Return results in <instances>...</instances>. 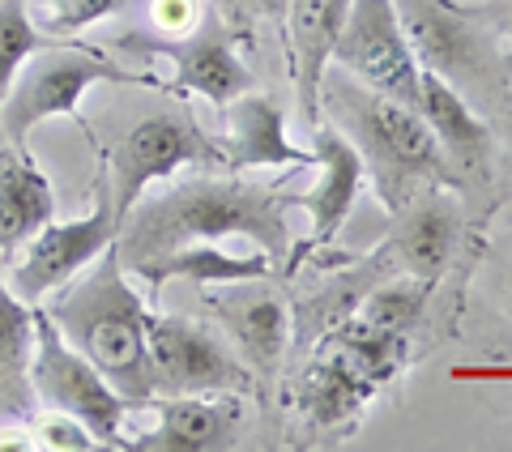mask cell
<instances>
[{
    "instance_id": "obj_1",
    "label": "cell",
    "mask_w": 512,
    "mask_h": 452,
    "mask_svg": "<svg viewBox=\"0 0 512 452\" xmlns=\"http://www.w3.org/2000/svg\"><path fill=\"white\" fill-rule=\"evenodd\" d=\"M291 197L269 184H248L239 175H188L154 197H141L120 222L116 252L128 278L171 248L184 244H222V239H248L274 265L291 273V226H286Z\"/></svg>"
},
{
    "instance_id": "obj_2",
    "label": "cell",
    "mask_w": 512,
    "mask_h": 452,
    "mask_svg": "<svg viewBox=\"0 0 512 452\" xmlns=\"http://www.w3.org/2000/svg\"><path fill=\"white\" fill-rule=\"evenodd\" d=\"M325 116L359 150L367 180H372L376 197L389 214H397L410 197H419L427 188H466L461 175L448 167L444 150L436 145L419 111L363 86L359 77H350L338 64H329L325 77H320V120Z\"/></svg>"
},
{
    "instance_id": "obj_3",
    "label": "cell",
    "mask_w": 512,
    "mask_h": 452,
    "mask_svg": "<svg viewBox=\"0 0 512 452\" xmlns=\"http://www.w3.org/2000/svg\"><path fill=\"white\" fill-rule=\"evenodd\" d=\"M47 316L60 325V333L86 354L107 376L128 410H146L154 401V376H150V308L133 290L120 265V252L111 244L90 269H82L73 282L56 290Z\"/></svg>"
},
{
    "instance_id": "obj_4",
    "label": "cell",
    "mask_w": 512,
    "mask_h": 452,
    "mask_svg": "<svg viewBox=\"0 0 512 452\" xmlns=\"http://www.w3.org/2000/svg\"><path fill=\"white\" fill-rule=\"evenodd\" d=\"M419 69L444 77L474 111H500L512 103V52L500 5L466 0H393Z\"/></svg>"
},
{
    "instance_id": "obj_5",
    "label": "cell",
    "mask_w": 512,
    "mask_h": 452,
    "mask_svg": "<svg viewBox=\"0 0 512 452\" xmlns=\"http://www.w3.org/2000/svg\"><path fill=\"white\" fill-rule=\"evenodd\" d=\"M94 86L163 90V77L128 69L116 56H107L103 47H86L73 39L47 43L22 64L18 77H13L5 103H0V137H5L13 150L30 154V133L52 116H69L82 133H90L86 120L77 116V103H82Z\"/></svg>"
},
{
    "instance_id": "obj_6",
    "label": "cell",
    "mask_w": 512,
    "mask_h": 452,
    "mask_svg": "<svg viewBox=\"0 0 512 452\" xmlns=\"http://www.w3.org/2000/svg\"><path fill=\"white\" fill-rule=\"evenodd\" d=\"M30 389L35 401H43L47 410L77 418L99 448L120 452L128 448V401L111 389L107 376L94 367L69 337L60 333V325L47 308H35V354H30Z\"/></svg>"
},
{
    "instance_id": "obj_7",
    "label": "cell",
    "mask_w": 512,
    "mask_h": 452,
    "mask_svg": "<svg viewBox=\"0 0 512 452\" xmlns=\"http://www.w3.org/2000/svg\"><path fill=\"white\" fill-rule=\"evenodd\" d=\"M103 163H107L116 222H124V214L146 197L154 184H167L171 175L184 167L222 163V150L188 107H167V111H154V116H141L111 145V154H103Z\"/></svg>"
},
{
    "instance_id": "obj_8",
    "label": "cell",
    "mask_w": 512,
    "mask_h": 452,
    "mask_svg": "<svg viewBox=\"0 0 512 452\" xmlns=\"http://www.w3.org/2000/svg\"><path fill=\"white\" fill-rule=\"evenodd\" d=\"M120 222L116 205H111V184H107V163L99 150V171H94V201L90 214L73 222H43L35 235L22 244L18 261H5L9 290L26 303H39L43 295H56L64 282H73L82 269H90L99 256L116 244Z\"/></svg>"
},
{
    "instance_id": "obj_9",
    "label": "cell",
    "mask_w": 512,
    "mask_h": 452,
    "mask_svg": "<svg viewBox=\"0 0 512 452\" xmlns=\"http://www.w3.org/2000/svg\"><path fill=\"white\" fill-rule=\"evenodd\" d=\"M146 342H150L154 397H218V393L248 397L256 393V376L248 371V363L210 325L150 312Z\"/></svg>"
},
{
    "instance_id": "obj_10",
    "label": "cell",
    "mask_w": 512,
    "mask_h": 452,
    "mask_svg": "<svg viewBox=\"0 0 512 452\" xmlns=\"http://www.w3.org/2000/svg\"><path fill=\"white\" fill-rule=\"evenodd\" d=\"M133 47H141L146 56H167L175 64V73L163 82V94H171V99H192L197 94L214 111H222L239 94L256 90V73L248 69L235 26L227 22L222 9H201V18L188 35L154 39V43L133 39Z\"/></svg>"
},
{
    "instance_id": "obj_11",
    "label": "cell",
    "mask_w": 512,
    "mask_h": 452,
    "mask_svg": "<svg viewBox=\"0 0 512 452\" xmlns=\"http://www.w3.org/2000/svg\"><path fill=\"white\" fill-rule=\"evenodd\" d=\"M333 64L397 103L414 107L419 99L423 69L414 60V47L393 0H350V13L338 30V43H333Z\"/></svg>"
},
{
    "instance_id": "obj_12",
    "label": "cell",
    "mask_w": 512,
    "mask_h": 452,
    "mask_svg": "<svg viewBox=\"0 0 512 452\" xmlns=\"http://www.w3.org/2000/svg\"><path fill=\"white\" fill-rule=\"evenodd\" d=\"M222 329L231 333L235 354L256 376V389H274L286 367V350L295 342V308L269 278L222 282V295H210Z\"/></svg>"
},
{
    "instance_id": "obj_13",
    "label": "cell",
    "mask_w": 512,
    "mask_h": 452,
    "mask_svg": "<svg viewBox=\"0 0 512 452\" xmlns=\"http://www.w3.org/2000/svg\"><path fill=\"white\" fill-rule=\"evenodd\" d=\"M308 137H312L308 150H312V158H316L312 167H320V180H316L312 192H303V197H291V209L299 205V209H308V218H312L308 239H303V244L291 252V273H295V265H299L308 252H320V248H329L333 239H338V231L346 226L350 209H355L359 192H363V180H367L359 150H355V145H350L333 124L320 120Z\"/></svg>"
},
{
    "instance_id": "obj_14",
    "label": "cell",
    "mask_w": 512,
    "mask_h": 452,
    "mask_svg": "<svg viewBox=\"0 0 512 452\" xmlns=\"http://www.w3.org/2000/svg\"><path fill=\"white\" fill-rule=\"evenodd\" d=\"M222 116V133H218V150L222 163L244 171V167H312L316 158L312 150L291 141L286 133V107L278 94H265L261 86L239 94L227 107L218 111Z\"/></svg>"
},
{
    "instance_id": "obj_15",
    "label": "cell",
    "mask_w": 512,
    "mask_h": 452,
    "mask_svg": "<svg viewBox=\"0 0 512 452\" xmlns=\"http://www.w3.org/2000/svg\"><path fill=\"white\" fill-rule=\"evenodd\" d=\"M350 13V0H286V69L303 133L320 124V77L333 64V43Z\"/></svg>"
},
{
    "instance_id": "obj_16",
    "label": "cell",
    "mask_w": 512,
    "mask_h": 452,
    "mask_svg": "<svg viewBox=\"0 0 512 452\" xmlns=\"http://www.w3.org/2000/svg\"><path fill=\"white\" fill-rule=\"evenodd\" d=\"M158 423L128 448L137 452H227L239 444V401L231 393L210 397H154Z\"/></svg>"
},
{
    "instance_id": "obj_17",
    "label": "cell",
    "mask_w": 512,
    "mask_h": 452,
    "mask_svg": "<svg viewBox=\"0 0 512 452\" xmlns=\"http://www.w3.org/2000/svg\"><path fill=\"white\" fill-rule=\"evenodd\" d=\"M414 111L423 116V124L431 128V137L444 150L448 167L466 180H483L491 171L495 158V133L491 124L478 116V111L461 99V94L436 73H419V99H414Z\"/></svg>"
},
{
    "instance_id": "obj_18",
    "label": "cell",
    "mask_w": 512,
    "mask_h": 452,
    "mask_svg": "<svg viewBox=\"0 0 512 452\" xmlns=\"http://www.w3.org/2000/svg\"><path fill=\"white\" fill-rule=\"evenodd\" d=\"M457 235H461V205L453 201V188H427L393 214V235L384 252H393L414 278L436 282L448 269V261H453Z\"/></svg>"
},
{
    "instance_id": "obj_19",
    "label": "cell",
    "mask_w": 512,
    "mask_h": 452,
    "mask_svg": "<svg viewBox=\"0 0 512 452\" xmlns=\"http://www.w3.org/2000/svg\"><path fill=\"white\" fill-rule=\"evenodd\" d=\"M380 389H372L359 371H350L342 359H333L329 350H320L308 359L299 376V410L312 423V431H346L355 427L367 401H372Z\"/></svg>"
},
{
    "instance_id": "obj_20",
    "label": "cell",
    "mask_w": 512,
    "mask_h": 452,
    "mask_svg": "<svg viewBox=\"0 0 512 452\" xmlns=\"http://www.w3.org/2000/svg\"><path fill=\"white\" fill-rule=\"evenodd\" d=\"M56 218V188L35 158L0 145V252H18L43 222Z\"/></svg>"
},
{
    "instance_id": "obj_21",
    "label": "cell",
    "mask_w": 512,
    "mask_h": 452,
    "mask_svg": "<svg viewBox=\"0 0 512 452\" xmlns=\"http://www.w3.org/2000/svg\"><path fill=\"white\" fill-rule=\"evenodd\" d=\"M30 354H35V303L9 290L5 252H0V418H9V423L26 418L35 406Z\"/></svg>"
},
{
    "instance_id": "obj_22",
    "label": "cell",
    "mask_w": 512,
    "mask_h": 452,
    "mask_svg": "<svg viewBox=\"0 0 512 452\" xmlns=\"http://www.w3.org/2000/svg\"><path fill=\"white\" fill-rule=\"evenodd\" d=\"M274 256H265L256 248L252 256H231L222 252V244H184V248H171L167 256H158L154 265H146L137 273L141 282L154 290H163L171 278H188L197 286H222V282H248V278H274Z\"/></svg>"
},
{
    "instance_id": "obj_23",
    "label": "cell",
    "mask_w": 512,
    "mask_h": 452,
    "mask_svg": "<svg viewBox=\"0 0 512 452\" xmlns=\"http://www.w3.org/2000/svg\"><path fill=\"white\" fill-rule=\"evenodd\" d=\"M431 286L427 278H414V273H397V278H384V282H372L363 290L355 316L376 325L384 333H402L410 337L419 329V320L427 312V299H431Z\"/></svg>"
},
{
    "instance_id": "obj_24",
    "label": "cell",
    "mask_w": 512,
    "mask_h": 452,
    "mask_svg": "<svg viewBox=\"0 0 512 452\" xmlns=\"http://www.w3.org/2000/svg\"><path fill=\"white\" fill-rule=\"evenodd\" d=\"M47 43H60V39L39 30L30 0H0V103H5L18 69Z\"/></svg>"
},
{
    "instance_id": "obj_25",
    "label": "cell",
    "mask_w": 512,
    "mask_h": 452,
    "mask_svg": "<svg viewBox=\"0 0 512 452\" xmlns=\"http://www.w3.org/2000/svg\"><path fill=\"white\" fill-rule=\"evenodd\" d=\"M128 0H39V22L47 35L56 39H77L82 30L107 22L111 13H120Z\"/></svg>"
},
{
    "instance_id": "obj_26",
    "label": "cell",
    "mask_w": 512,
    "mask_h": 452,
    "mask_svg": "<svg viewBox=\"0 0 512 452\" xmlns=\"http://www.w3.org/2000/svg\"><path fill=\"white\" fill-rule=\"evenodd\" d=\"M39 444L43 448H69V452H90V448H99V440L77 423V418H69V414H56L52 410V418H43L39 423Z\"/></svg>"
},
{
    "instance_id": "obj_27",
    "label": "cell",
    "mask_w": 512,
    "mask_h": 452,
    "mask_svg": "<svg viewBox=\"0 0 512 452\" xmlns=\"http://www.w3.org/2000/svg\"><path fill=\"white\" fill-rule=\"evenodd\" d=\"M150 18H154V26L171 30V35H188L201 13H197V0H154Z\"/></svg>"
},
{
    "instance_id": "obj_28",
    "label": "cell",
    "mask_w": 512,
    "mask_h": 452,
    "mask_svg": "<svg viewBox=\"0 0 512 452\" xmlns=\"http://www.w3.org/2000/svg\"><path fill=\"white\" fill-rule=\"evenodd\" d=\"M231 13H239V18H248V22H282L286 18V0H222Z\"/></svg>"
},
{
    "instance_id": "obj_29",
    "label": "cell",
    "mask_w": 512,
    "mask_h": 452,
    "mask_svg": "<svg viewBox=\"0 0 512 452\" xmlns=\"http://www.w3.org/2000/svg\"><path fill=\"white\" fill-rule=\"evenodd\" d=\"M500 18H504V35H508V52H512V0L500 5Z\"/></svg>"
}]
</instances>
